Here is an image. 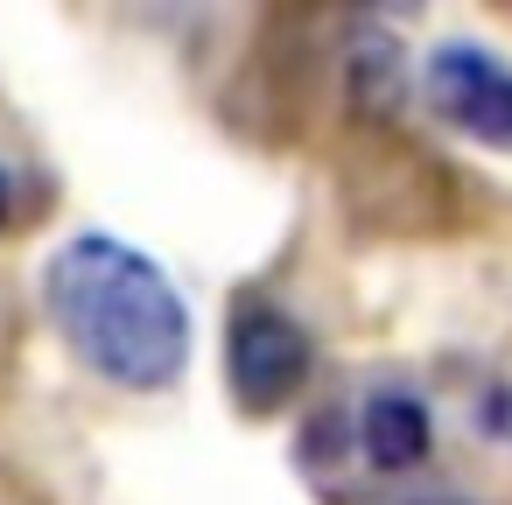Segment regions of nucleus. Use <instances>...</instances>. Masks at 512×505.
<instances>
[{"mask_svg": "<svg viewBox=\"0 0 512 505\" xmlns=\"http://www.w3.org/2000/svg\"><path fill=\"white\" fill-rule=\"evenodd\" d=\"M50 316L71 337V351L127 386V393H162L176 386L190 358V309L162 281V267L120 239H71L50 260Z\"/></svg>", "mask_w": 512, "mask_h": 505, "instance_id": "1", "label": "nucleus"}, {"mask_svg": "<svg viewBox=\"0 0 512 505\" xmlns=\"http://www.w3.org/2000/svg\"><path fill=\"white\" fill-rule=\"evenodd\" d=\"M428 106L456 134H470L484 148H512V71L498 57H484L477 43H442L428 57Z\"/></svg>", "mask_w": 512, "mask_h": 505, "instance_id": "3", "label": "nucleus"}, {"mask_svg": "<svg viewBox=\"0 0 512 505\" xmlns=\"http://www.w3.org/2000/svg\"><path fill=\"white\" fill-rule=\"evenodd\" d=\"M421 505H463V498H421Z\"/></svg>", "mask_w": 512, "mask_h": 505, "instance_id": "6", "label": "nucleus"}, {"mask_svg": "<svg viewBox=\"0 0 512 505\" xmlns=\"http://www.w3.org/2000/svg\"><path fill=\"white\" fill-rule=\"evenodd\" d=\"M0 225H8V169H0Z\"/></svg>", "mask_w": 512, "mask_h": 505, "instance_id": "5", "label": "nucleus"}, {"mask_svg": "<svg viewBox=\"0 0 512 505\" xmlns=\"http://www.w3.org/2000/svg\"><path fill=\"white\" fill-rule=\"evenodd\" d=\"M316 351H309V330L281 309V302H239L232 316V337H225V372H232V393L246 414H274L302 393Z\"/></svg>", "mask_w": 512, "mask_h": 505, "instance_id": "2", "label": "nucleus"}, {"mask_svg": "<svg viewBox=\"0 0 512 505\" xmlns=\"http://www.w3.org/2000/svg\"><path fill=\"white\" fill-rule=\"evenodd\" d=\"M358 449H365V463H372L379 477L414 470V463L428 456V407H421L407 386L365 393V407H358Z\"/></svg>", "mask_w": 512, "mask_h": 505, "instance_id": "4", "label": "nucleus"}]
</instances>
